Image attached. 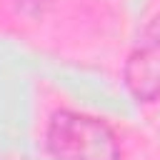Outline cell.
I'll use <instances>...</instances> for the list:
<instances>
[{"label": "cell", "instance_id": "cell-2", "mask_svg": "<svg viewBox=\"0 0 160 160\" xmlns=\"http://www.w3.org/2000/svg\"><path fill=\"white\" fill-rule=\"evenodd\" d=\"M125 85L138 102L160 98V18H155L138 38L125 65Z\"/></svg>", "mask_w": 160, "mask_h": 160}, {"label": "cell", "instance_id": "cell-1", "mask_svg": "<svg viewBox=\"0 0 160 160\" xmlns=\"http://www.w3.org/2000/svg\"><path fill=\"white\" fill-rule=\"evenodd\" d=\"M45 142L52 160H120L112 128L100 118L75 110L52 115Z\"/></svg>", "mask_w": 160, "mask_h": 160}]
</instances>
